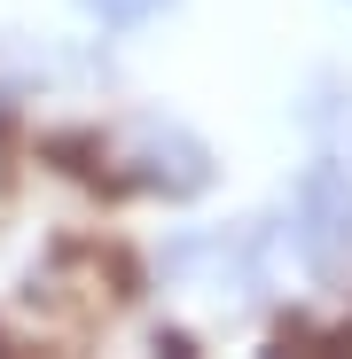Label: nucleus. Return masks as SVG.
Listing matches in <instances>:
<instances>
[{"label":"nucleus","instance_id":"nucleus-1","mask_svg":"<svg viewBox=\"0 0 352 359\" xmlns=\"http://www.w3.org/2000/svg\"><path fill=\"white\" fill-rule=\"evenodd\" d=\"M86 8H94L110 32H133V24H149L157 8H172V0H86Z\"/></svg>","mask_w":352,"mask_h":359}]
</instances>
